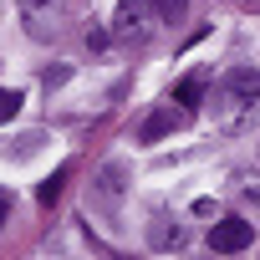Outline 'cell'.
Wrapping results in <instances>:
<instances>
[{"label": "cell", "instance_id": "cell-1", "mask_svg": "<svg viewBox=\"0 0 260 260\" xmlns=\"http://www.w3.org/2000/svg\"><path fill=\"white\" fill-rule=\"evenodd\" d=\"M250 245H255V224H250V219L230 214V219L209 224V250H214V255H240V250H250Z\"/></svg>", "mask_w": 260, "mask_h": 260}, {"label": "cell", "instance_id": "cell-2", "mask_svg": "<svg viewBox=\"0 0 260 260\" xmlns=\"http://www.w3.org/2000/svg\"><path fill=\"white\" fill-rule=\"evenodd\" d=\"M67 11V0H21V21H26V36L31 41H51L56 36V21Z\"/></svg>", "mask_w": 260, "mask_h": 260}, {"label": "cell", "instance_id": "cell-3", "mask_svg": "<svg viewBox=\"0 0 260 260\" xmlns=\"http://www.w3.org/2000/svg\"><path fill=\"white\" fill-rule=\"evenodd\" d=\"M224 92H230L235 102H260V72H255V67L224 72Z\"/></svg>", "mask_w": 260, "mask_h": 260}, {"label": "cell", "instance_id": "cell-4", "mask_svg": "<svg viewBox=\"0 0 260 260\" xmlns=\"http://www.w3.org/2000/svg\"><path fill=\"white\" fill-rule=\"evenodd\" d=\"M179 122H184V112H174V107L148 112V117H143V127H138V143H158V138H169Z\"/></svg>", "mask_w": 260, "mask_h": 260}, {"label": "cell", "instance_id": "cell-5", "mask_svg": "<svg viewBox=\"0 0 260 260\" xmlns=\"http://www.w3.org/2000/svg\"><path fill=\"white\" fill-rule=\"evenodd\" d=\"M122 174H127L122 164H107V169H102V179H97V194H92V199H97V209H107V214L117 209V199H122Z\"/></svg>", "mask_w": 260, "mask_h": 260}, {"label": "cell", "instance_id": "cell-6", "mask_svg": "<svg viewBox=\"0 0 260 260\" xmlns=\"http://www.w3.org/2000/svg\"><path fill=\"white\" fill-rule=\"evenodd\" d=\"M148 245H153V250H179V245H184V230H179L169 214H153V219H148Z\"/></svg>", "mask_w": 260, "mask_h": 260}, {"label": "cell", "instance_id": "cell-7", "mask_svg": "<svg viewBox=\"0 0 260 260\" xmlns=\"http://www.w3.org/2000/svg\"><path fill=\"white\" fill-rule=\"evenodd\" d=\"M67 179H72V169H56V174L36 189V199H41V204H56V199H61V189H67Z\"/></svg>", "mask_w": 260, "mask_h": 260}, {"label": "cell", "instance_id": "cell-8", "mask_svg": "<svg viewBox=\"0 0 260 260\" xmlns=\"http://www.w3.org/2000/svg\"><path fill=\"white\" fill-rule=\"evenodd\" d=\"M21 102H26V97H21L16 87H0V122H6V117H16V112H21Z\"/></svg>", "mask_w": 260, "mask_h": 260}, {"label": "cell", "instance_id": "cell-9", "mask_svg": "<svg viewBox=\"0 0 260 260\" xmlns=\"http://www.w3.org/2000/svg\"><path fill=\"white\" fill-rule=\"evenodd\" d=\"M174 102H184V107H199V77H189V82H179V92H174Z\"/></svg>", "mask_w": 260, "mask_h": 260}, {"label": "cell", "instance_id": "cell-10", "mask_svg": "<svg viewBox=\"0 0 260 260\" xmlns=\"http://www.w3.org/2000/svg\"><path fill=\"white\" fill-rule=\"evenodd\" d=\"M153 6H158V21H179L189 11V0H153Z\"/></svg>", "mask_w": 260, "mask_h": 260}, {"label": "cell", "instance_id": "cell-11", "mask_svg": "<svg viewBox=\"0 0 260 260\" xmlns=\"http://www.w3.org/2000/svg\"><path fill=\"white\" fill-rule=\"evenodd\" d=\"M6 214H11V194L0 189V224H6Z\"/></svg>", "mask_w": 260, "mask_h": 260}, {"label": "cell", "instance_id": "cell-12", "mask_svg": "<svg viewBox=\"0 0 260 260\" xmlns=\"http://www.w3.org/2000/svg\"><path fill=\"white\" fill-rule=\"evenodd\" d=\"M122 6H127V11H138V6H143V0H122Z\"/></svg>", "mask_w": 260, "mask_h": 260}]
</instances>
